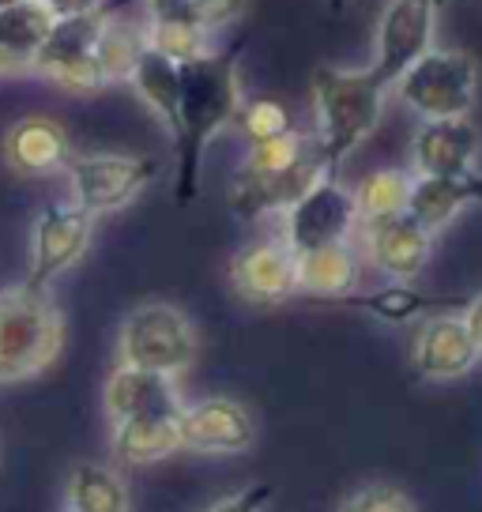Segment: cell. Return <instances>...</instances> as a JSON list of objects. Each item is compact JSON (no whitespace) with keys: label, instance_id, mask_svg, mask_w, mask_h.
I'll list each match as a JSON object with an SVG mask.
<instances>
[{"label":"cell","instance_id":"obj_21","mask_svg":"<svg viewBox=\"0 0 482 512\" xmlns=\"http://www.w3.org/2000/svg\"><path fill=\"white\" fill-rule=\"evenodd\" d=\"M132 87L155 110L162 125L170 128V136H177V121H181V64L166 61L155 49H144V57L136 61L132 72Z\"/></svg>","mask_w":482,"mask_h":512},{"label":"cell","instance_id":"obj_35","mask_svg":"<svg viewBox=\"0 0 482 512\" xmlns=\"http://www.w3.org/2000/svg\"><path fill=\"white\" fill-rule=\"evenodd\" d=\"M347 4H351V0H328V8H332V12H343Z\"/></svg>","mask_w":482,"mask_h":512},{"label":"cell","instance_id":"obj_22","mask_svg":"<svg viewBox=\"0 0 482 512\" xmlns=\"http://www.w3.org/2000/svg\"><path fill=\"white\" fill-rule=\"evenodd\" d=\"M464 204H471L467 177H460V181H449V177H415L411 181V196H407V215L422 230L437 234V230H445L460 215Z\"/></svg>","mask_w":482,"mask_h":512},{"label":"cell","instance_id":"obj_29","mask_svg":"<svg viewBox=\"0 0 482 512\" xmlns=\"http://www.w3.org/2000/svg\"><path fill=\"white\" fill-rule=\"evenodd\" d=\"M339 512H415L411 497L396 490V486H385V482H373V486H358L354 494L343 497Z\"/></svg>","mask_w":482,"mask_h":512},{"label":"cell","instance_id":"obj_30","mask_svg":"<svg viewBox=\"0 0 482 512\" xmlns=\"http://www.w3.org/2000/svg\"><path fill=\"white\" fill-rule=\"evenodd\" d=\"M249 12V0H189V16L204 31H223Z\"/></svg>","mask_w":482,"mask_h":512},{"label":"cell","instance_id":"obj_27","mask_svg":"<svg viewBox=\"0 0 482 512\" xmlns=\"http://www.w3.org/2000/svg\"><path fill=\"white\" fill-rule=\"evenodd\" d=\"M147 49L162 53L166 61L174 64H189L196 57L211 53V34L204 27H196L189 19H147L144 27Z\"/></svg>","mask_w":482,"mask_h":512},{"label":"cell","instance_id":"obj_34","mask_svg":"<svg viewBox=\"0 0 482 512\" xmlns=\"http://www.w3.org/2000/svg\"><path fill=\"white\" fill-rule=\"evenodd\" d=\"M467 192H471V200H475V204H482V174L479 170L467 177Z\"/></svg>","mask_w":482,"mask_h":512},{"label":"cell","instance_id":"obj_24","mask_svg":"<svg viewBox=\"0 0 482 512\" xmlns=\"http://www.w3.org/2000/svg\"><path fill=\"white\" fill-rule=\"evenodd\" d=\"M68 512H129L125 479L106 464H76L68 475Z\"/></svg>","mask_w":482,"mask_h":512},{"label":"cell","instance_id":"obj_5","mask_svg":"<svg viewBox=\"0 0 482 512\" xmlns=\"http://www.w3.org/2000/svg\"><path fill=\"white\" fill-rule=\"evenodd\" d=\"M121 366L177 377L193 366L196 358V328L177 305L170 302H144L136 305L117 339Z\"/></svg>","mask_w":482,"mask_h":512},{"label":"cell","instance_id":"obj_6","mask_svg":"<svg viewBox=\"0 0 482 512\" xmlns=\"http://www.w3.org/2000/svg\"><path fill=\"white\" fill-rule=\"evenodd\" d=\"M155 177H159V162L151 155H121V151L72 155L68 162L72 200L68 204H76L91 219H98V215L129 208Z\"/></svg>","mask_w":482,"mask_h":512},{"label":"cell","instance_id":"obj_25","mask_svg":"<svg viewBox=\"0 0 482 512\" xmlns=\"http://www.w3.org/2000/svg\"><path fill=\"white\" fill-rule=\"evenodd\" d=\"M347 305H358L373 313L377 320H388V324H403L411 317H422L437 305H467L464 298H437V294H422V290L407 287V283H396V287H381L373 294H351Z\"/></svg>","mask_w":482,"mask_h":512},{"label":"cell","instance_id":"obj_33","mask_svg":"<svg viewBox=\"0 0 482 512\" xmlns=\"http://www.w3.org/2000/svg\"><path fill=\"white\" fill-rule=\"evenodd\" d=\"M464 328H467V336L475 339V347H479V354H482V294H475L471 302L464 305Z\"/></svg>","mask_w":482,"mask_h":512},{"label":"cell","instance_id":"obj_15","mask_svg":"<svg viewBox=\"0 0 482 512\" xmlns=\"http://www.w3.org/2000/svg\"><path fill=\"white\" fill-rule=\"evenodd\" d=\"M479 347L467 336L464 320L434 313L418 328L415 347H411V366L426 381H456L479 366Z\"/></svg>","mask_w":482,"mask_h":512},{"label":"cell","instance_id":"obj_13","mask_svg":"<svg viewBox=\"0 0 482 512\" xmlns=\"http://www.w3.org/2000/svg\"><path fill=\"white\" fill-rule=\"evenodd\" d=\"M482 151L479 128L471 125V117H452V121H426L415 132L411 144V162H415V177H460L475 174V162Z\"/></svg>","mask_w":482,"mask_h":512},{"label":"cell","instance_id":"obj_17","mask_svg":"<svg viewBox=\"0 0 482 512\" xmlns=\"http://www.w3.org/2000/svg\"><path fill=\"white\" fill-rule=\"evenodd\" d=\"M434 253V234L422 230L411 215H396L370 226V260L392 283H411L426 272Z\"/></svg>","mask_w":482,"mask_h":512},{"label":"cell","instance_id":"obj_7","mask_svg":"<svg viewBox=\"0 0 482 512\" xmlns=\"http://www.w3.org/2000/svg\"><path fill=\"white\" fill-rule=\"evenodd\" d=\"M106 12H91V16H68V19H53L46 42L34 53L31 72L53 80L65 91H76V95H95L106 87L102 72L95 64V46L102 38V27H106Z\"/></svg>","mask_w":482,"mask_h":512},{"label":"cell","instance_id":"obj_31","mask_svg":"<svg viewBox=\"0 0 482 512\" xmlns=\"http://www.w3.org/2000/svg\"><path fill=\"white\" fill-rule=\"evenodd\" d=\"M268 501H272V486L253 482V486H245V490H238V494L215 501L208 512H264V505H268Z\"/></svg>","mask_w":482,"mask_h":512},{"label":"cell","instance_id":"obj_16","mask_svg":"<svg viewBox=\"0 0 482 512\" xmlns=\"http://www.w3.org/2000/svg\"><path fill=\"white\" fill-rule=\"evenodd\" d=\"M106 415L110 422H132V418H155V415H181L185 403L177 392L174 377H162V373H147V369L117 366L106 377Z\"/></svg>","mask_w":482,"mask_h":512},{"label":"cell","instance_id":"obj_12","mask_svg":"<svg viewBox=\"0 0 482 512\" xmlns=\"http://www.w3.org/2000/svg\"><path fill=\"white\" fill-rule=\"evenodd\" d=\"M230 287L249 305H279L298 294V264L283 238L253 241L230 260Z\"/></svg>","mask_w":482,"mask_h":512},{"label":"cell","instance_id":"obj_28","mask_svg":"<svg viewBox=\"0 0 482 512\" xmlns=\"http://www.w3.org/2000/svg\"><path fill=\"white\" fill-rule=\"evenodd\" d=\"M234 125H238V132L249 140V147H253V144H264V140H275V136L290 132V113L279 98H249V102H241Z\"/></svg>","mask_w":482,"mask_h":512},{"label":"cell","instance_id":"obj_11","mask_svg":"<svg viewBox=\"0 0 482 512\" xmlns=\"http://www.w3.org/2000/svg\"><path fill=\"white\" fill-rule=\"evenodd\" d=\"M321 177H328L321 155L298 162V166H290V170H279V174H245V170H238L234 181H230L226 204H230V211H234L238 219H245V223L264 219V215H283V211L294 208Z\"/></svg>","mask_w":482,"mask_h":512},{"label":"cell","instance_id":"obj_26","mask_svg":"<svg viewBox=\"0 0 482 512\" xmlns=\"http://www.w3.org/2000/svg\"><path fill=\"white\" fill-rule=\"evenodd\" d=\"M144 49H147L144 31H136L129 23L106 19L102 38H98V46H95V64H98V72H102V80L129 83L132 72H136V61L144 57Z\"/></svg>","mask_w":482,"mask_h":512},{"label":"cell","instance_id":"obj_32","mask_svg":"<svg viewBox=\"0 0 482 512\" xmlns=\"http://www.w3.org/2000/svg\"><path fill=\"white\" fill-rule=\"evenodd\" d=\"M53 19L68 16H91V12H106V0H38Z\"/></svg>","mask_w":482,"mask_h":512},{"label":"cell","instance_id":"obj_9","mask_svg":"<svg viewBox=\"0 0 482 512\" xmlns=\"http://www.w3.org/2000/svg\"><path fill=\"white\" fill-rule=\"evenodd\" d=\"M95 238V219L76 204H49L31 230V268L23 287L49 290L53 279H61L68 268H76Z\"/></svg>","mask_w":482,"mask_h":512},{"label":"cell","instance_id":"obj_18","mask_svg":"<svg viewBox=\"0 0 482 512\" xmlns=\"http://www.w3.org/2000/svg\"><path fill=\"white\" fill-rule=\"evenodd\" d=\"M294 264H298V294L324 298V302H347L351 294H358L362 264H358L351 241L294 256Z\"/></svg>","mask_w":482,"mask_h":512},{"label":"cell","instance_id":"obj_20","mask_svg":"<svg viewBox=\"0 0 482 512\" xmlns=\"http://www.w3.org/2000/svg\"><path fill=\"white\" fill-rule=\"evenodd\" d=\"M53 16L38 0L0 8V72H23L34 64V53L42 49Z\"/></svg>","mask_w":482,"mask_h":512},{"label":"cell","instance_id":"obj_19","mask_svg":"<svg viewBox=\"0 0 482 512\" xmlns=\"http://www.w3.org/2000/svg\"><path fill=\"white\" fill-rule=\"evenodd\" d=\"M181 448V415L132 418L113 426V456L129 467L159 464Z\"/></svg>","mask_w":482,"mask_h":512},{"label":"cell","instance_id":"obj_3","mask_svg":"<svg viewBox=\"0 0 482 512\" xmlns=\"http://www.w3.org/2000/svg\"><path fill=\"white\" fill-rule=\"evenodd\" d=\"M65 351V317L49 290H0V384L31 381Z\"/></svg>","mask_w":482,"mask_h":512},{"label":"cell","instance_id":"obj_36","mask_svg":"<svg viewBox=\"0 0 482 512\" xmlns=\"http://www.w3.org/2000/svg\"><path fill=\"white\" fill-rule=\"evenodd\" d=\"M12 4H27V0H0V8H12Z\"/></svg>","mask_w":482,"mask_h":512},{"label":"cell","instance_id":"obj_37","mask_svg":"<svg viewBox=\"0 0 482 512\" xmlns=\"http://www.w3.org/2000/svg\"><path fill=\"white\" fill-rule=\"evenodd\" d=\"M441 4H445V0H437V8H441Z\"/></svg>","mask_w":482,"mask_h":512},{"label":"cell","instance_id":"obj_14","mask_svg":"<svg viewBox=\"0 0 482 512\" xmlns=\"http://www.w3.org/2000/svg\"><path fill=\"white\" fill-rule=\"evenodd\" d=\"M0 155L8 162V170L19 177H46L57 170H68L72 162V140L61 121L53 117H23L4 132Z\"/></svg>","mask_w":482,"mask_h":512},{"label":"cell","instance_id":"obj_1","mask_svg":"<svg viewBox=\"0 0 482 512\" xmlns=\"http://www.w3.org/2000/svg\"><path fill=\"white\" fill-rule=\"evenodd\" d=\"M245 38L230 42L223 49H211L196 61L181 64V121H177V181L174 196L177 204H193L200 196V170H204V151L211 140L234 125L241 110V80L238 61Z\"/></svg>","mask_w":482,"mask_h":512},{"label":"cell","instance_id":"obj_2","mask_svg":"<svg viewBox=\"0 0 482 512\" xmlns=\"http://www.w3.org/2000/svg\"><path fill=\"white\" fill-rule=\"evenodd\" d=\"M388 87L370 68H336L321 64L313 72V106H317V147L328 177L373 136L385 113Z\"/></svg>","mask_w":482,"mask_h":512},{"label":"cell","instance_id":"obj_23","mask_svg":"<svg viewBox=\"0 0 482 512\" xmlns=\"http://www.w3.org/2000/svg\"><path fill=\"white\" fill-rule=\"evenodd\" d=\"M411 181L415 174L411 170H373L366 174L358 185H354V208H358V223L377 226L385 219H396V215H407V196H411Z\"/></svg>","mask_w":482,"mask_h":512},{"label":"cell","instance_id":"obj_4","mask_svg":"<svg viewBox=\"0 0 482 512\" xmlns=\"http://www.w3.org/2000/svg\"><path fill=\"white\" fill-rule=\"evenodd\" d=\"M396 95L422 117V121H452L467 117L479 95V61L467 49H426L403 72Z\"/></svg>","mask_w":482,"mask_h":512},{"label":"cell","instance_id":"obj_10","mask_svg":"<svg viewBox=\"0 0 482 512\" xmlns=\"http://www.w3.org/2000/svg\"><path fill=\"white\" fill-rule=\"evenodd\" d=\"M257 445L249 407L230 396H211L181 411V448L200 456H238Z\"/></svg>","mask_w":482,"mask_h":512},{"label":"cell","instance_id":"obj_8","mask_svg":"<svg viewBox=\"0 0 482 512\" xmlns=\"http://www.w3.org/2000/svg\"><path fill=\"white\" fill-rule=\"evenodd\" d=\"M354 226H358L354 192L339 185V177H321L294 208L283 211V245L294 256H302L351 241Z\"/></svg>","mask_w":482,"mask_h":512}]
</instances>
